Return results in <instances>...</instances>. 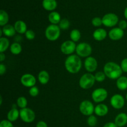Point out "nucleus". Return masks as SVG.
<instances>
[{
  "label": "nucleus",
  "mask_w": 127,
  "mask_h": 127,
  "mask_svg": "<svg viewBox=\"0 0 127 127\" xmlns=\"http://www.w3.org/2000/svg\"><path fill=\"white\" fill-rule=\"evenodd\" d=\"M87 124L91 127H94L96 126L97 124V119L96 117L93 115L89 116V117L88 118V120H87Z\"/></svg>",
  "instance_id": "31"
},
{
  "label": "nucleus",
  "mask_w": 127,
  "mask_h": 127,
  "mask_svg": "<svg viewBox=\"0 0 127 127\" xmlns=\"http://www.w3.org/2000/svg\"><path fill=\"white\" fill-rule=\"evenodd\" d=\"M102 19L103 25L106 27H114L119 22V17L114 13L106 14Z\"/></svg>",
  "instance_id": "9"
},
{
  "label": "nucleus",
  "mask_w": 127,
  "mask_h": 127,
  "mask_svg": "<svg viewBox=\"0 0 127 127\" xmlns=\"http://www.w3.org/2000/svg\"><path fill=\"white\" fill-rule=\"evenodd\" d=\"M114 123L118 127H123L127 124V114L122 112L118 114L115 119Z\"/></svg>",
  "instance_id": "17"
},
{
  "label": "nucleus",
  "mask_w": 127,
  "mask_h": 127,
  "mask_svg": "<svg viewBox=\"0 0 127 127\" xmlns=\"http://www.w3.org/2000/svg\"><path fill=\"white\" fill-rule=\"evenodd\" d=\"M36 127H48L47 123L45 122L44 121H39L37 122V125H36Z\"/></svg>",
  "instance_id": "40"
},
{
  "label": "nucleus",
  "mask_w": 127,
  "mask_h": 127,
  "mask_svg": "<svg viewBox=\"0 0 127 127\" xmlns=\"http://www.w3.org/2000/svg\"><path fill=\"white\" fill-rule=\"evenodd\" d=\"M61 29L59 26L50 24L47 27L45 31V35L46 38L50 41H56L60 36Z\"/></svg>",
  "instance_id": "3"
},
{
  "label": "nucleus",
  "mask_w": 127,
  "mask_h": 127,
  "mask_svg": "<svg viewBox=\"0 0 127 127\" xmlns=\"http://www.w3.org/2000/svg\"><path fill=\"white\" fill-rule=\"evenodd\" d=\"M25 35H26V38L29 40H32L35 38V33L32 30L29 29L27 30V32L25 33Z\"/></svg>",
  "instance_id": "35"
},
{
  "label": "nucleus",
  "mask_w": 127,
  "mask_h": 127,
  "mask_svg": "<svg viewBox=\"0 0 127 127\" xmlns=\"http://www.w3.org/2000/svg\"><path fill=\"white\" fill-rule=\"evenodd\" d=\"M2 96H0V105H2Z\"/></svg>",
  "instance_id": "44"
},
{
  "label": "nucleus",
  "mask_w": 127,
  "mask_h": 127,
  "mask_svg": "<svg viewBox=\"0 0 127 127\" xmlns=\"http://www.w3.org/2000/svg\"><path fill=\"white\" fill-rule=\"evenodd\" d=\"M58 26H59L61 30H63V31L68 30L69 26H70V22H69V21L67 19H62L60 22Z\"/></svg>",
  "instance_id": "30"
},
{
  "label": "nucleus",
  "mask_w": 127,
  "mask_h": 127,
  "mask_svg": "<svg viewBox=\"0 0 127 127\" xmlns=\"http://www.w3.org/2000/svg\"><path fill=\"white\" fill-rule=\"evenodd\" d=\"M103 127H118L114 122H108L105 124Z\"/></svg>",
  "instance_id": "41"
},
{
  "label": "nucleus",
  "mask_w": 127,
  "mask_h": 127,
  "mask_svg": "<svg viewBox=\"0 0 127 127\" xmlns=\"http://www.w3.org/2000/svg\"><path fill=\"white\" fill-rule=\"evenodd\" d=\"M9 40L6 37H0V53H4L9 47Z\"/></svg>",
  "instance_id": "25"
},
{
  "label": "nucleus",
  "mask_w": 127,
  "mask_h": 127,
  "mask_svg": "<svg viewBox=\"0 0 127 127\" xmlns=\"http://www.w3.org/2000/svg\"><path fill=\"white\" fill-rule=\"evenodd\" d=\"M6 59V56L4 54V53H0V62L2 63Z\"/></svg>",
  "instance_id": "42"
},
{
  "label": "nucleus",
  "mask_w": 127,
  "mask_h": 127,
  "mask_svg": "<svg viewBox=\"0 0 127 127\" xmlns=\"http://www.w3.org/2000/svg\"><path fill=\"white\" fill-rule=\"evenodd\" d=\"M92 24L93 26L95 27H99L103 25L102 24V19L100 17H95L92 19Z\"/></svg>",
  "instance_id": "33"
},
{
  "label": "nucleus",
  "mask_w": 127,
  "mask_h": 127,
  "mask_svg": "<svg viewBox=\"0 0 127 127\" xmlns=\"http://www.w3.org/2000/svg\"><path fill=\"white\" fill-rule=\"evenodd\" d=\"M29 93L31 96L35 97L37 96L39 94V89H38V87L34 86L30 88L29 91Z\"/></svg>",
  "instance_id": "34"
},
{
  "label": "nucleus",
  "mask_w": 127,
  "mask_h": 127,
  "mask_svg": "<svg viewBox=\"0 0 127 127\" xmlns=\"http://www.w3.org/2000/svg\"><path fill=\"white\" fill-rule=\"evenodd\" d=\"M95 82L94 75L90 73L83 74L79 81V86L83 89H89L94 86Z\"/></svg>",
  "instance_id": "4"
},
{
  "label": "nucleus",
  "mask_w": 127,
  "mask_h": 127,
  "mask_svg": "<svg viewBox=\"0 0 127 127\" xmlns=\"http://www.w3.org/2000/svg\"><path fill=\"white\" fill-rule=\"evenodd\" d=\"M116 85L118 89L120 91H125L127 89V77L122 76L117 79Z\"/></svg>",
  "instance_id": "24"
},
{
  "label": "nucleus",
  "mask_w": 127,
  "mask_h": 127,
  "mask_svg": "<svg viewBox=\"0 0 127 127\" xmlns=\"http://www.w3.org/2000/svg\"><path fill=\"white\" fill-rule=\"evenodd\" d=\"M3 34L7 37H12L15 35L16 33L14 26L11 24H7L2 28Z\"/></svg>",
  "instance_id": "21"
},
{
  "label": "nucleus",
  "mask_w": 127,
  "mask_h": 127,
  "mask_svg": "<svg viewBox=\"0 0 127 127\" xmlns=\"http://www.w3.org/2000/svg\"><path fill=\"white\" fill-rule=\"evenodd\" d=\"M6 71V66L3 64L2 63H1L0 64V74L1 76L3 75Z\"/></svg>",
  "instance_id": "39"
},
{
  "label": "nucleus",
  "mask_w": 127,
  "mask_h": 127,
  "mask_svg": "<svg viewBox=\"0 0 127 127\" xmlns=\"http://www.w3.org/2000/svg\"><path fill=\"white\" fill-rule=\"evenodd\" d=\"M84 68L90 73L95 71L97 68V62L96 59L91 56L86 58L84 61Z\"/></svg>",
  "instance_id": "13"
},
{
  "label": "nucleus",
  "mask_w": 127,
  "mask_h": 127,
  "mask_svg": "<svg viewBox=\"0 0 127 127\" xmlns=\"http://www.w3.org/2000/svg\"><path fill=\"white\" fill-rule=\"evenodd\" d=\"M120 67H121L123 72L127 73V58H124L122 60L121 63H120Z\"/></svg>",
  "instance_id": "37"
},
{
  "label": "nucleus",
  "mask_w": 127,
  "mask_h": 127,
  "mask_svg": "<svg viewBox=\"0 0 127 127\" xmlns=\"http://www.w3.org/2000/svg\"><path fill=\"white\" fill-rule=\"evenodd\" d=\"M93 49L89 43L86 42H81L76 45V53L79 57L88 58L91 55Z\"/></svg>",
  "instance_id": "5"
},
{
  "label": "nucleus",
  "mask_w": 127,
  "mask_h": 127,
  "mask_svg": "<svg viewBox=\"0 0 127 127\" xmlns=\"http://www.w3.org/2000/svg\"><path fill=\"white\" fill-rule=\"evenodd\" d=\"M108 92L102 88H97L92 93V99L94 102L100 103L104 101L107 98Z\"/></svg>",
  "instance_id": "6"
},
{
  "label": "nucleus",
  "mask_w": 127,
  "mask_h": 127,
  "mask_svg": "<svg viewBox=\"0 0 127 127\" xmlns=\"http://www.w3.org/2000/svg\"><path fill=\"white\" fill-rule=\"evenodd\" d=\"M14 26L16 32H17L19 34H24L27 31V27L26 22H24L23 21H21V20L16 21Z\"/></svg>",
  "instance_id": "18"
},
{
  "label": "nucleus",
  "mask_w": 127,
  "mask_h": 127,
  "mask_svg": "<svg viewBox=\"0 0 127 127\" xmlns=\"http://www.w3.org/2000/svg\"><path fill=\"white\" fill-rule=\"evenodd\" d=\"M109 112V108L107 105L104 104H99L95 107L94 113L99 117L105 116Z\"/></svg>",
  "instance_id": "15"
},
{
  "label": "nucleus",
  "mask_w": 127,
  "mask_h": 127,
  "mask_svg": "<svg viewBox=\"0 0 127 127\" xmlns=\"http://www.w3.org/2000/svg\"><path fill=\"white\" fill-rule=\"evenodd\" d=\"M20 117V110L17 108H12L7 114V120L11 122L16 121Z\"/></svg>",
  "instance_id": "20"
},
{
  "label": "nucleus",
  "mask_w": 127,
  "mask_h": 127,
  "mask_svg": "<svg viewBox=\"0 0 127 127\" xmlns=\"http://www.w3.org/2000/svg\"><path fill=\"white\" fill-rule=\"evenodd\" d=\"M110 105L115 109H122L125 105V100L124 97L119 94H114L110 98Z\"/></svg>",
  "instance_id": "11"
},
{
  "label": "nucleus",
  "mask_w": 127,
  "mask_h": 127,
  "mask_svg": "<svg viewBox=\"0 0 127 127\" xmlns=\"http://www.w3.org/2000/svg\"><path fill=\"white\" fill-rule=\"evenodd\" d=\"M126 99L127 100V94H126Z\"/></svg>",
  "instance_id": "45"
},
{
  "label": "nucleus",
  "mask_w": 127,
  "mask_h": 127,
  "mask_svg": "<svg viewBox=\"0 0 127 127\" xmlns=\"http://www.w3.org/2000/svg\"><path fill=\"white\" fill-rule=\"evenodd\" d=\"M107 35V31L102 28H98L95 29L93 32V38L96 41H102L106 38Z\"/></svg>",
  "instance_id": "16"
},
{
  "label": "nucleus",
  "mask_w": 127,
  "mask_h": 127,
  "mask_svg": "<svg viewBox=\"0 0 127 127\" xmlns=\"http://www.w3.org/2000/svg\"><path fill=\"white\" fill-rule=\"evenodd\" d=\"M42 6L45 10L48 11H53L57 7L56 0H43Z\"/></svg>",
  "instance_id": "19"
},
{
  "label": "nucleus",
  "mask_w": 127,
  "mask_h": 127,
  "mask_svg": "<svg viewBox=\"0 0 127 127\" xmlns=\"http://www.w3.org/2000/svg\"><path fill=\"white\" fill-rule=\"evenodd\" d=\"M94 77H95V81L97 82H103L105 79V73H104V71H99L97 72L94 75Z\"/></svg>",
  "instance_id": "32"
},
{
  "label": "nucleus",
  "mask_w": 127,
  "mask_h": 127,
  "mask_svg": "<svg viewBox=\"0 0 127 127\" xmlns=\"http://www.w3.org/2000/svg\"><path fill=\"white\" fill-rule=\"evenodd\" d=\"M124 36V31L119 27L112 28L109 32V37L112 40L117 41L122 39Z\"/></svg>",
  "instance_id": "14"
},
{
  "label": "nucleus",
  "mask_w": 127,
  "mask_h": 127,
  "mask_svg": "<svg viewBox=\"0 0 127 127\" xmlns=\"http://www.w3.org/2000/svg\"><path fill=\"white\" fill-rule=\"evenodd\" d=\"M9 22V15L4 10L0 11V26L4 27Z\"/></svg>",
  "instance_id": "27"
},
{
  "label": "nucleus",
  "mask_w": 127,
  "mask_h": 127,
  "mask_svg": "<svg viewBox=\"0 0 127 127\" xmlns=\"http://www.w3.org/2000/svg\"><path fill=\"white\" fill-rule=\"evenodd\" d=\"M38 80L40 83L43 85L47 84L50 81L49 73L47 71L42 70L38 74Z\"/></svg>",
  "instance_id": "23"
},
{
  "label": "nucleus",
  "mask_w": 127,
  "mask_h": 127,
  "mask_svg": "<svg viewBox=\"0 0 127 127\" xmlns=\"http://www.w3.org/2000/svg\"><path fill=\"white\" fill-rule=\"evenodd\" d=\"M22 46L19 43H17V42H14L10 46V51H11V53L14 55H17L20 54L22 52Z\"/></svg>",
  "instance_id": "26"
},
{
  "label": "nucleus",
  "mask_w": 127,
  "mask_h": 127,
  "mask_svg": "<svg viewBox=\"0 0 127 127\" xmlns=\"http://www.w3.org/2000/svg\"><path fill=\"white\" fill-rule=\"evenodd\" d=\"M16 104L17 105V107H19L20 109H24V108L27 107V100L25 97L21 96L18 97L17 99V102Z\"/></svg>",
  "instance_id": "29"
},
{
  "label": "nucleus",
  "mask_w": 127,
  "mask_h": 127,
  "mask_svg": "<svg viewBox=\"0 0 127 127\" xmlns=\"http://www.w3.org/2000/svg\"><path fill=\"white\" fill-rule=\"evenodd\" d=\"M36 78L33 74L26 73L23 74L21 78V83L26 88H32L35 86Z\"/></svg>",
  "instance_id": "12"
},
{
  "label": "nucleus",
  "mask_w": 127,
  "mask_h": 127,
  "mask_svg": "<svg viewBox=\"0 0 127 127\" xmlns=\"http://www.w3.org/2000/svg\"><path fill=\"white\" fill-rule=\"evenodd\" d=\"M20 118L25 123H32L35 119L34 111L30 108H24L20 110Z\"/></svg>",
  "instance_id": "8"
},
{
  "label": "nucleus",
  "mask_w": 127,
  "mask_h": 127,
  "mask_svg": "<svg viewBox=\"0 0 127 127\" xmlns=\"http://www.w3.org/2000/svg\"><path fill=\"white\" fill-rule=\"evenodd\" d=\"M104 72L106 77L110 79H117L124 73L120 65L113 62H107L104 66Z\"/></svg>",
  "instance_id": "2"
},
{
  "label": "nucleus",
  "mask_w": 127,
  "mask_h": 127,
  "mask_svg": "<svg viewBox=\"0 0 127 127\" xmlns=\"http://www.w3.org/2000/svg\"><path fill=\"white\" fill-rule=\"evenodd\" d=\"M118 25H119V28L124 30V31L127 28V22L125 20H121V21H120Z\"/></svg>",
  "instance_id": "38"
},
{
  "label": "nucleus",
  "mask_w": 127,
  "mask_h": 127,
  "mask_svg": "<svg viewBox=\"0 0 127 127\" xmlns=\"http://www.w3.org/2000/svg\"><path fill=\"white\" fill-rule=\"evenodd\" d=\"M81 36V34L80 31L78 29L72 30L69 34L71 40L73 41L74 42H78L80 40Z\"/></svg>",
  "instance_id": "28"
},
{
  "label": "nucleus",
  "mask_w": 127,
  "mask_h": 127,
  "mask_svg": "<svg viewBox=\"0 0 127 127\" xmlns=\"http://www.w3.org/2000/svg\"><path fill=\"white\" fill-rule=\"evenodd\" d=\"M124 16H125V19H127V7L125 8V11H124Z\"/></svg>",
  "instance_id": "43"
},
{
  "label": "nucleus",
  "mask_w": 127,
  "mask_h": 127,
  "mask_svg": "<svg viewBox=\"0 0 127 127\" xmlns=\"http://www.w3.org/2000/svg\"><path fill=\"white\" fill-rule=\"evenodd\" d=\"M76 49V45L75 42L72 40H66L62 43L60 47L61 52L66 55H73Z\"/></svg>",
  "instance_id": "10"
},
{
  "label": "nucleus",
  "mask_w": 127,
  "mask_h": 127,
  "mask_svg": "<svg viewBox=\"0 0 127 127\" xmlns=\"http://www.w3.org/2000/svg\"><path fill=\"white\" fill-rule=\"evenodd\" d=\"M94 105L91 101L88 100H83L79 105V111L85 116H91L94 112Z\"/></svg>",
  "instance_id": "7"
},
{
  "label": "nucleus",
  "mask_w": 127,
  "mask_h": 127,
  "mask_svg": "<svg viewBox=\"0 0 127 127\" xmlns=\"http://www.w3.org/2000/svg\"><path fill=\"white\" fill-rule=\"evenodd\" d=\"M61 20V16L58 12L52 11L48 15V21L52 24H59Z\"/></svg>",
  "instance_id": "22"
},
{
  "label": "nucleus",
  "mask_w": 127,
  "mask_h": 127,
  "mask_svg": "<svg viewBox=\"0 0 127 127\" xmlns=\"http://www.w3.org/2000/svg\"><path fill=\"white\" fill-rule=\"evenodd\" d=\"M64 67L67 71L71 74L78 73L82 67V61L77 55H69L64 62Z\"/></svg>",
  "instance_id": "1"
},
{
  "label": "nucleus",
  "mask_w": 127,
  "mask_h": 127,
  "mask_svg": "<svg viewBox=\"0 0 127 127\" xmlns=\"http://www.w3.org/2000/svg\"><path fill=\"white\" fill-rule=\"evenodd\" d=\"M0 127H14L11 122L8 120H2L0 123Z\"/></svg>",
  "instance_id": "36"
}]
</instances>
